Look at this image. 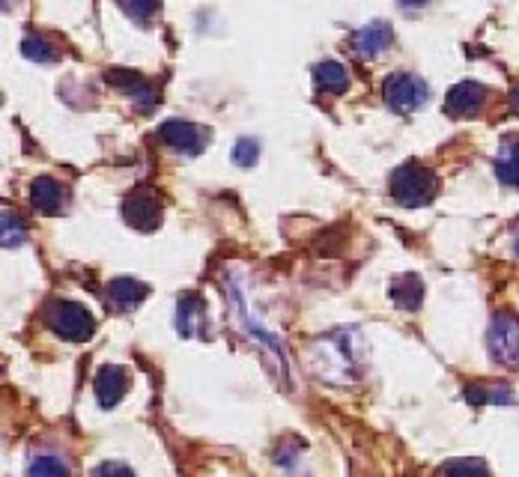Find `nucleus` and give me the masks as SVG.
<instances>
[{
    "mask_svg": "<svg viewBox=\"0 0 519 477\" xmlns=\"http://www.w3.org/2000/svg\"><path fill=\"white\" fill-rule=\"evenodd\" d=\"M466 400L471 406H487V403L507 406L514 403V394L507 385H466Z\"/></svg>",
    "mask_w": 519,
    "mask_h": 477,
    "instance_id": "f3484780",
    "label": "nucleus"
},
{
    "mask_svg": "<svg viewBox=\"0 0 519 477\" xmlns=\"http://www.w3.org/2000/svg\"><path fill=\"white\" fill-rule=\"evenodd\" d=\"M495 176L504 186H519V138L502 143L499 155H495Z\"/></svg>",
    "mask_w": 519,
    "mask_h": 477,
    "instance_id": "2eb2a0df",
    "label": "nucleus"
},
{
    "mask_svg": "<svg viewBox=\"0 0 519 477\" xmlns=\"http://www.w3.org/2000/svg\"><path fill=\"white\" fill-rule=\"evenodd\" d=\"M25 224H21V218L16 212H4V245L6 248H18L21 242H25Z\"/></svg>",
    "mask_w": 519,
    "mask_h": 477,
    "instance_id": "4be33fe9",
    "label": "nucleus"
},
{
    "mask_svg": "<svg viewBox=\"0 0 519 477\" xmlns=\"http://www.w3.org/2000/svg\"><path fill=\"white\" fill-rule=\"evenodd\" d=\"M511 105H514V111L519 113V84L514 87V93H511Z\"/></svg>",
    "mask_w": 519,
    "mask_h": 477,
    "instance_id": "393cba45",
    "label": "nucleus"
},
{
    "mask_svg": "<svg viewBox=\"0 0 519 477\" xmlns=\"http://www.w3.org/2000/svg\"><path fill=\"white\" fill-rule=\"evenodd\" d=\"M69 474H72L69 462L60 457H37L25 472V477H69Z\"/></svg>",
    "mask_w": 519,
    "mask_h": 477,
    "instance_id": "6ab92c4d",
    "label": "nucleus"
},
{
    "mask_svg": "<svg viewBox=\"0 0 519 477\" xmlns=\"http://www.w3.org/2000/svg\"><path fill=\"white\" fill-rule=\"evenodd\" d=\"M93 477H138V474H134V472L129 469V465L108 460V462L96 465V469H93Z\"/></svg>",
    "mask_w": 519,
    "mask_h": 477,
    "instance_id": "b1692460",
    "label": "nucleus"
},
{
    "mask_svg": "<svg viewBox=\"0 0 519 477\" xmlns=\"http://www.w3.org/2000/svg\"><path fill=\"white\" fill-rule=\"evenodd\" d=\"M4 4H13V0H4Z\"/></svg>",
    "mask_w": 519,
    "mask_h": 477,
    "instance_id": "bb28decb",
    "label": "nucleus"
},
{
    "mask_svg": "<svg viewBox=\"0 0 519 477\" xmlns=\"http://www.w3.org/2000/svg\"><path fill=\"white\" fill-rule=\"evenodd\" d=\"M203 313H207V302L197 292H183L176 302V332L179 337H195L200 334Z\"/></svg>",
    "mask_w": 519,
    "mask_h": 477,
    "instance_id": "1a4fd4ad",
    "label": "nucleus"
},
{
    "mask_svg": "<svg viewBox=\"0 0 519 477\" xmlns=\"http://www.w3.org/2000/svg\"><path fill=\"white\" fill-rule=\"evenodd\" d=\"M490 358L507 370H519V316L514 313H495L487 334Z\"/></svg>",
    "mask_w": 519,
    "mask_h": 477,
    "instance_id": "7ed1b4c3",
    "label": "nucleus"
},
{
    "mask_svg": "<svg viewBox=\"0 0 519 477\" xmlns=\"http://www.w3.org/2000/svg\"><path fill=\"white\" fill-rule=\"evenodd\" d=\"M45 323H48L54 334L63 340H72V344L87 340L96 328L93 313H90L84 304L69 302V299H54L45 304Z\"/></svg>",
    "mask_w": 519,
    "mask_h": 477,
    "instance_id": "f03ea898",
    "label": "nucleus"
},
{
    "mask_svg": "<svg viewBox=\"0 0 519 477\" xmlns=\"http://www.w3.org/2000/svg\"><path fill=\"white\" fill-rule=\"evenodd\" d=\"M439 477H493L483 460H448Z\"/></svg>",
    "mask_w": 519,
    "mask_h": 477,
    "instance_id": "a211bd4d",
    "label": "nucleus"
},
{
    "mask_svg": "<svg viewBox=\"0 0 519 477\" xmlns=\"http://www.w3.org/2000/svg\"><path fill=\"white\" fill-rule=\"evenodd\" d=\"M313 81H317V87L325 90V93H344L346 84H349V72L344 69L341 63L325 60V63L317 66V69H313Z\"/></svg>",
    "mask_w": 519,
    "mask_h": 477,
    "instance_id": "dca6fc26",
    "label": "nucleus"
},
{
    "mask_svg": "<svg viewBox=\"0 0 519 477\" xmlns=\"http://www.w3.org/2000/svg\"><path fill=\"white\" fill-rule=\"evenodd\" d=\"M30 203L42 215H58L63 209V186L51 176H39L30 183Z\"/></svg>",
    "mask_w": 519,
    "mask_h": 477,
    "instance_id": "9b49d317",
    "label": "nucleus"
},
{
    "mask_svg": "<svg viewBox=\"0 0 519 477\" xmlns=\"http://www.w3.org/2000/svg\"><path fill=\"white\" fill-rule=\"evenodd\" d=\"M122 218H126L132 227H138V230H155L162 221V203H159V195H155L153 188H134L126 195L122 200Z\"/></svg>",
    "mask_w": 519,
    "mask_h": 477,
    "instance_id": "39448f33",
    "label": "nucleus"
},
{
    "mask_svg": "<svg viewBox=\"0 0 519 477\" xmlns=\"http://www.w3.org/2000/svg\"><path fill=\"white\" fill-rule=\"evenodd\" d=\"M108 84H114V87H122L126 90V93L138 101V105L143 108V111H150L153 105H155V87L153 84H146L141 75H134V72H126V69H108Z\"/></svg>",
    "mask_w": 519,
    "mask_h": 477,
    "instance_id": "f8f14e48",
    "label": "nucleus"
},
{
    "mask_svg": "<svg viewBox=\"0 0 519 477\" xmlns=\"http://www.w3.org/2000/svg\"><path fill=\"white\" fill-rule=\"evenodd\" d=\"M382 96H386L391 111L412 113V111H418L424 101H427V84L421 81L418 75L397 72V75L388 78L386 87H382Z\"/></svg>",
    "mask_w": 519,
    "mask_h": 477,
    "instance_id": "20e7f679",
    "label": "nucleus"
},
{
    "mask_svg": "<svg viewBox=\"0 0 519 477\" xmlns=\"http://www.w3.org/2000/svg\"><path fill=\"white\" fill-rule=\"evenodd\" d=\"M487 101V87L475 81H462L448 93L445 99V113L448 117H475Z\"/></svg>",
    "mask_w": 519,
    "mask_h": 477,
    "instance_id": "423d86ee",
    "label": "nucleus"
},
{
    "mask_svg": "<svg viewBox=\"0 0 519 477\" xmlns=\"http://www.w3.org/2000/svg\"><path fill=\"white\" fill-rule=\"evenodd\" d=\"M159 138L167 146H171V150L185 153V155L200 153V146H203L200 129L195 126V122H188V120H167V122H162V126H159Z\"/></svg>",
    "mask_w": 519,
    "mask_h": 477,
    "instance_id": "0eeeda50",
    "label": "nucleus"
},
{
    "mask_svg": "<svg viewBox=\"0 0 519 477\" xmlns=\"http://www.w3.org/2000/svg\"><path fill=\"white\" fill-rule=\"evenodd\" d=\"M353 45H355V54L365 57V60H370V57H379L391 45V27L386 25V21H374V25L361 27L355 33Z\"/></svg>",
    "mask_w": 519,
    "mask_h": 477,
    "instance_id": "ddd939ff",
    "label": "nucleus"
},
{
    "mask_svg": "<svg viewBox=\"0 0 519 477\" xmlns=\"http://www.w3.org/2000/svg\"><path fill=\"white\" fill-rule=\"evenodd\" d=\"M146 295H150V287L134 278H114L108 283V304L114 311H132Z\"/></svg>",
    "mask_w": 519,
    "mask_h": 477,
    "instance_id": "9d476101",
    "label": "nucleus"
},
{
    "mask_svg": "<svg viewBox=\"0 0 519 477\" xmlns=\"http://www.w3.org/2000/svg\"><path fill=\"white\" fill-rule=\"evenodd\" d=\"M514 248H516V257H519V236H516V245Z\"/></svg>",
    "mask_w": 519,
    "mask_h": 477,
    "instance_id": "a878e982",
    "label": "nucleus"
},
{
    "mask_svg": "<svg viewBox=\"0 0 519 477\" xmlns=\"http://www.w3.org/2000/svg\"><path fill=\"white\" fill-rule=\"evenodd\" d=\"M129 388V379H126V370L120 365H105L93 379V391H96V400L101 408H114L122 394Z\"/></svg>",
    "mask_w": 519,
    "mask_h": 477,
    "instance_id": "6e6552de",
    "label": "nucleus"
},
{
    "mask_svg": "<svg viewBox=\"0 0 519 477\" xmlns=\"http://www.w3.org/2000/svg\"><path fill=\"white\" fill-rule=\"evenodd\" d=\"M436 188H439L436 174H433V170L421 167L418 162L403 164V167H397L391 174V195L406 209L427 207V203L436 197Z\"/></svg>",
    "mask_w": 519,
    "mask_h": 477,
    "instance_id": "f257e3e1",
    "label": "nucleus"
},
{
    "mask_svg": "<svg viewBox=\"0 0 519 477\" xmlns=\"http://www.w3.org/2000/svg\"><path fill=\"white\" fill-rule=\"evenodd\" d=\"M391 302L397 304L400 311L415 313L424 302V281L415 275V271H406V275H400L391 283Z\"/></svg>",
    "mask_w": 519,
    "mask_h": 477,
    "instance_id": "4468645a",
    "label": "nucleus"
},
{
    "mask_svg": "<svg viewBox=\"0 0 519 477\" xmlns=\"http://www.w3.org/2000/svg\"><path fill=\"white\" fill-rule=\"evenodd\" d=\"M117 4L132 21H150L155 9H159V0H117Z\"/></svg>",
    "mask_w": 519,
    "mask_h": 477,
    "instance_id": "412c9836",
    "label": "nucleus"
},
{
    "mask_svg": "<svg viewBox=\"0 0 519 477\" xmlns=\"http://www.w3.org/2000/svg\"><path fill=\"white\" fill-rule=\"evenodd\" d=\"M21 51H25L27 60H39V63H48L58 57V51H54V45L45 39V37H27L25 42H21Z\"/></svg>",
    "mask_w": 519,
    "mask_h": 477,
    "instance_id": "aec40b11",
    "label": "nucleus"
},
{
    "mask_svg": "<svg viewBox=\"0 0 519 477\" xmlns=\"http://www.w3.org/2000/svg\"><path fill=\"white\" fill-rule=\"evenodd\" d=\"M257 155H260V146H257V141H251V138L236 141V146H233V162L239 164V167H254Z\"/></svg>",
    "mask_w": 519,
    "mask_h": 477,
    "instance_id": "5701e85b",
    "label": "nucleus"
}]
</instances>
